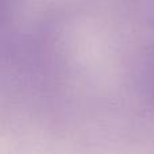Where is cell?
<instances>
[{
  "label": "cell",
  "mask_w": 154,
  "mask_h": 154,
  "mask_svg": "<svg viewBox=\"0 0 154 154\" xmlns=\"http://www.w3.org/2000/svg\"><path fill=\"white\" fill-rule=\"evenodd\" d=\"M5 5H7V0H0V19H2V15L5 10Z\"/></svg>",
  "instance_id": "obj_1"
}]
</instances>
